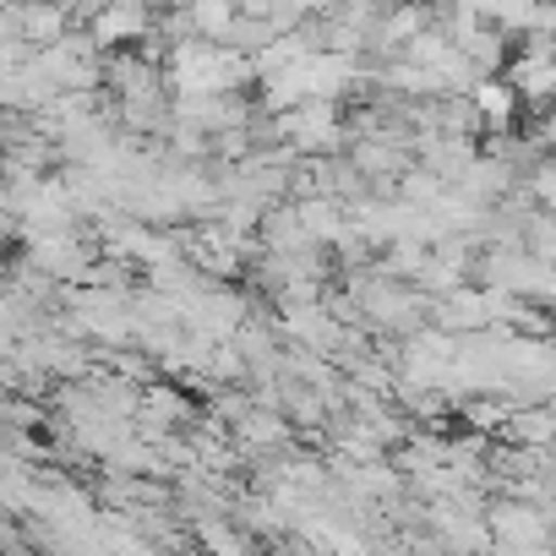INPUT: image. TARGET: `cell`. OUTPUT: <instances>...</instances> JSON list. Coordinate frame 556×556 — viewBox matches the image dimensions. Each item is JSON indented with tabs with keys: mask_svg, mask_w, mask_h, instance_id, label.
<instances>
[{
	"mask_svg": "<svg viewBox=\"0 0 556 556\" xmlns=\"http://www.w3.org/2000/svg\"><path fill=\"white\" fill-rule=\"evenodd\" d=\"M523 251L534 256V262H551L556 267V213H529V224H523Z\"/></svg>",
	"mask_w": 556,
	"mask_h": 556,
	"instance_id": "3",
	"label": "cell"
},
{
	"mask_svg": "<svg viewBox=\"0 0 556 556\" xmlns=\"http://www.w3.org/2000/svg\"><path fill=\"white\" fill-rule=\"evenodd\" d=\"M153 23H159V17L131 0V7H104V12L88 23V34H93L99 50L121 55V45H148V39H153Z\"/></svg>",
	"mask_w": 556,
	"mask_h": 556,
	"instance_id": "1",
	"label": "cell"
},
{
	"mask_svg": "<svg viewBox=\"0 0 556 556\" xmlns=\"http://www.w3.org/2000/svg\"><path fill=\"white\" fill-rule=\"evenodd\" d=\"M197 540H202V551L207 556H256L240 534H235V523H224V518H197Z\"/></svg>",
	"mask_w": 556,
	"mask_h": 556,
	"instance_id": "2",
	"label": "cell"
}]
</instances>
